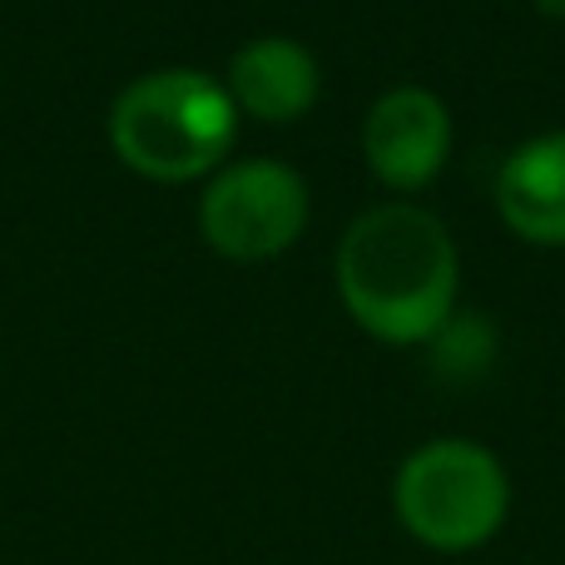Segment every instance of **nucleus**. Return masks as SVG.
<instances>
[{
	"label": "nucleus",
	"mask_w": 565,
	"mask_h": 565,
	"mask_svg": "<svg viewBox=\"0 0 565 565\" xmlns=\"http://www.w3.org/2000/svg\"><path fill=\"white\" fill-rule=\"evenodd\" d=\"M338 298L362 332L392 348L447 332L461 288V258L447 224L417 204H377L338 244Z\"/></svg>",
	"instance_id": "obj_1"
},
{
	"label": "nucleus",
	"mask_w": 565,
	"mask_h": 565,
	"mask_svg": "<svg viewBox=\"0 0 565 565\" xmlns=\"http://www.w3.org/2000/svg\"><path fill=\"white\" fill-rule=\"evenodd\" d=\"M238 105L204 70L139 75L109 109V145L135 174L159 184L199 179L234 149Z\"/></svg>",
	"instance_id": "obj_2"
},
{
	"label": "nucleus",
	"mask_w": 565,
	"mask_h": 565,
	"mask_svg": "<svg viewBox=\"0 0 565 565\" xmlns=\"http://www.w3.org/2000/svg\"><path fill=\"white\" fill-rule=\"evenodd\" d=\"M392 507L412 541L441 556H467L507 526L511 481L491 447L437 437L397 467Z\"/></svg>",
	"instance_id": "obj_3"
},
{
	"label": "nucleus",
	"mask_w": 565,
	"mask_h": 565,
	"mask_svg": "<svg viewBox=\"0 0 565 565\" xmlns=\"http://www.w3.org/2000/svg\"><path fill=\"white\" fill-rule=\"evenodd\" d=\"M308 179L278 159H244L224 169L199 199L209 248L234 264H264L292 248L308 228Z\"/></svg>",
	"instance_id": "obj_4"
},
{
	"label": "nucleus",
	"mask_w": 565,
	"mask_h": 565,
	"mask_svg": "<svg viewBox=\"0 0 565 565\" xmlns=\"http://www.w3.org/2000/svg\"><path fill=\"white\" fill-rule=\"evenodd\" d=\"M451 154V109L437 89L397 85L362 119V159L387 189H422Z\"/></svg>",
	"instance_id": "obj_5"
},
{
	"label": "nucleus",
	"mask_w": 565,
	"mask_h": 565,
	"mask_svg": "<svg viewBox=\"0 0 565 565\" xmlns=\"http://www.w3.org/2000/svg\"><path fill=\"white\" fill-rule=\"evenodd\" d=\"M228 95L238 115H254L264 125H292L302 119L322 95V70L308 45L288 35H258L238 45L228 60Z\"/></svg>",
	"instance_id": "obj_6"
},
{
	"label": "nucleus",
	"mask_w": 565,
	"mask_h": 565,
	"mask_svg": "<svg viewBox=\"0 0 565 565\" xmlns=\"http://www.w3.org/2000/svg\"><path fill=\"white\" fill-rule=\"evenodd\" d=\"M497 214L526 244L565 248V129L521 139L501 159Z\"/></svg>",
	"instance_id": "obj_7"
},
{
	"label": "nucleus",
	"mask_w": 565,
	"mask_h": 565,
	"mask_svg": "<svg viewBox=\"0 0 565 565\" xmlns=\"http://www.w3.org/2000/svg\"><path fill=\"white\" fill-rule=\"evenodd\" d=\"M536 10H546L551 20H565V0H536Z\"/></svg>",
	"instance_id": "obj_8"
}]
</instances>
